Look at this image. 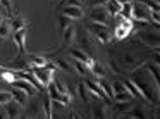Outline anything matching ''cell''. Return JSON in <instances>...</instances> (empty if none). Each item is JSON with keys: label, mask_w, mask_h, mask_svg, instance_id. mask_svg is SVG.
Returning <instances> with one entry per match:
<instances>
[{"label": "cell", "mask_w": 160, "mask_h": 119, "mask_svg": "<svg viewBox=\"0 0 160 119\" xmlns=\"http://www.w3.org/2000/svg\"><path fill=\"white\" fill-rule=\"evenodd\" d=\"M129 80L136 85V88L141 91V95L145 97L146 102L155 104V105L158 104V100H160V98H158L160 97L158 78H157L155 74H153L152 71L145 66V64L139 66L138 69L131 71V73H129Z\"/></svg>", "instance_id": "6da1fadb"}, {"label": "cell", "mask_w": 160, "mask_h": 119, "mask_svg": "<svg viewBox=\"0 0 160 119\" xmlns=\"http://www.w3.org/2000/svg\"><path fill=\"white\" fill-rule=\"evenodd\" d=\"M55 69H57V67L53 66V64H47V66H43V67H33V74H35L36 80H38L40 83L47 88L53 81Z\"/></svg>", "instance_id": "7a4b0ae2"}, {"label": "cell", "mask_w": 160, "mask_h": 119, "mask_svg": "<svg viewBox=\"0 0 160 119\" xmlns=\"http://www.w3.org/2000/svg\"><path fill=\"white\" fill-rule=\"evenodd\" d=\"M136 42H141L143 45L150 47V49L158 50V29H143V31L136 33Z\"/></svg>", "instance_id": "3957f363"}, {"label": "cell", "mask_w": 160, "mask_h": 119, "mask_svg": "<svg viewBox=\"0 0 160 119\" xmlns=\"http://www.w3.org/2000/svg\"><path fill=\"white\" fill-rule=\"evenodd\" d=\"M115 60H117V59H115ZM119 60H121V62H117V64L121 66V69L124 71V74L126 73H131V71L138 69L139 66L145 64V59H143V57H136V55H132V54H122Z\"/></svg>", "instance_id": "277c9868"}, {"label": "cell", "mask_w": 160, "mask_h": 119, "mask_svg": "<svg viewBox=\"0 0 160 119\" xmlns=\"http://www.w3.org/2000/svg\"><path fill=\"white\" fill-rule=\"evenodd\" d=\"M88 31L95 36L100 43H108L110 42V29H108V24H102V23H93L91 21L88 24Z\"/></svg>", "instance_id": "5b68a950"}, {"label": "cell", "mask_w": 160, "mask_h": 119, "mask_svg": "<svg viewBox=\"0 0 160 119\" xmlns=\"http://www.w3.org/2000/svg\"><path fill=\"white\" fill-rule=\"evenodd\" d=\"M132 29H134V26H132L131 19L121 18L117 21V24H115V28H114V38L115 40H124L126 36H129L132 33Z\"/></svg>", "instance_id": "8992f818"}, {"label": "cell", "mask_w": 160, "mask_h": 119, "mask_svg": "<svg viewBox=\"0 0 160 119\" xmlns=\"http://www.w3.org/2000/svg\"><path fill=\"white\" fill-rule=\"evenodd\" d=\"M88 18L93 23H102V24H108L110 23V14L107 12L105 5H95V7H91L90 12H88Z\"/></svg>", "instance_id": "52a82bcc"}, {"label": "cell", "mask_w": 160, "mask_h": 119, "mask_svg": "<svg viewBox=\"0 0 160 119\" xmlns=\"http://www.w3.org/2000/svg\"><path fill=\"white\" fill-rule=\"evenodd\" d=\"M132 19H136V21H145L150 24V21H152V11L148 7H145L141 2L139 4H132Z\"/></svg>", "instance_id": "ba28073f"}, {"label": "cell", "mask_w": 160, "mask_h": 119, "mask_svg": "<svg viewBox=\"0 0 160 119\" xmlns=\"http://www.w3.org/2000/svg\"><path fill=\"white\" fill-rule=\"evenodd\" d=\"M43 116H45V112H43V100L33 98V100H29L28 112H24L22 117H43Z\"/></svg>", "instance_id": "9c48e42d"}, {"label": "cell", "mask_w": 160, "mask_h": 119, "mask_svg": "<svg viewBox=\"0 0 160 119\" xmlns=\"http://www.w3.org/2000/svg\"><path fill=\"white\" fill-rule=\"evenodd\" d=\"M12 86H16V88H21L22 91H24L28 97H35L36 93H38V88L35 86V85L31 83V81H28V80H22V78H16L14 81H12Z\"/></svg>", "instance_id": "30bf717a"}, {"label": "cell", "mask_w": 160, "mask_h": 119, "mask_svg": "<svg viewBox=\"0 0 160 119\" xmlns=\"http://www.w3.org/2000/svg\"><path fill=\"white\" fill-rule=\"evenodd\" d=\"M4 107H5V111H7L9 119H19V117L24 116V112H22V105L19 104V102H16L14 98H12L11 102H7Z\"/></svg>", "instance_id": "8fae6325"}, {"label": "cell", "mask_w": 160, "mask_h": 119, "mask_svg": "<svg viewBox=\"0 0 160 119\" xmlns=\"http://www.w3.org/2000/svg\"><path fill=\"white\" fill-rule=\"evenodd\" d=\"M84 85L88 86V90H90L91 93H95L98 98H102V100L105 102V105H110V104H112V100L107 97V95H105V91L102 90V86H100V85H97L95 81H91V80H84Z\"/></svg>", "instance_id": "7c38bea8"}, {"label": "cell", "mask_w": 160, "mask_h": 119, "mask_svg": "<svg viewBox=\"0 0 160 119\" xmlns=\"http://www.w3.org/2000/svg\"><path fill=\"white\" fill-rule=\"evenodd\" d=\"M26 35H28V28L18 29V31H14V35H12V38H14V42H16V45H18L21 55L26 52Z\"/></svg>", "instance_id": "4fadbf2b"}, {"label": "cell", "mask_w": 160, "mask_h": 119, "mask_svg": "<svg viewBox=\"0 0 160 119\" xmlns=\"http://www.w3.org/2000/svg\"><path fill=\"white\" fill-rule=\"evenodd\" d=\"M62 14L67 16L69 19H81L84 12H83V7H79V5H66L62 9Z\"/></svg>", "instance_id": "5bb4252c"}, {"label": "cell", "mask_w": 160, "mask_h": 119, "mask_svg": "<svg viewBox=\"0 0 160 119\" xmlns=\"http://www.w3.org/2000/svg\"><path fill=\"white\" fill-rule=\"evenodd\" d=\"M69 55L72 57V59H76V60L84 62L86 66H91V64H93V59L88 55V52H83L81 49H71V50H69Z\"/></svg>", "instance_id": "9a60e30c"}, {"label": "cell", "mask_w": 160, "mask_h": 119, "mask_svg": "<svg viewBox=\"0 0 160 119\" xmlns=\"http://www.w3.org/2000/svg\"><path fill=\"white\" fill-rule=\"evenodd\" d=\"M74 36H76V28L72 24H69L66 29L62 31V42H64V47H69L71 43L74 42Z\"/></svg>", "instance_id": "2e32d148"}, {"label": "cell", "mask_w": 160, "mask_h": 119, "mask_svg": "<svg viewBox=\"0 0 160 119\" xmlns=\"http://www.w3.org/2000/svg\"><path fill=\"white\" fill-rule=\"evenodd\" d=\"M105 9H107L108 14L119 16V12H121V9H122V4H119L117 0H107V2H105Z\"/></svg>", "instance_id": "e0dca14e"}, {"label": "cell", "mask_w": 160, "mask_h": 119, "mask_svg": "<svg viewBox=\"0 0 160 119\" xmlns=\"http://www.w3.org/2000/svg\"><path fill=\"white\" fill-rule=\"evenodd\" d=\"M90 69H91V73H93L97 78H105V76H107V69H105V66L102 62L93 60V64L90 66Z\"/></svg>", "instance_id": "ac0fdd59"}, {"label": "cell", "mask_w": 160, "mask_h": 119, "mask_svg": "<svg viewBox=\"0 0 160 119\" xmlns=\"http://www.w3.org/2000/svg\"><path fill=\"white\" fill-rule=\"evenodd\" d=\"M11 93H12V98H14L16 102H19L22 107L28 104V100H26V97H28V95H26L24 91L21 90V88H16V86H14V90H11Z\"/></svg>", "instance_id": "d6986e66"}, {"label": "cell", "mask_w": 160, "mask_h": 119, "mask_svg": "<svg viewBox=\"0 0 160 119\" xmlns=\"http://www.w3.org/2000/svg\"><path fill=\"white\" fill-rule=\"evenodd\" d=\"M28 62L31 66V69L33 67H43V66H47V57L45 55H31Z\"/></svg>", "instance_id": "ffe728a7"}, {"label": "cell", "mask_w": 160, "mask_h": 119, "mask_svg": "<svg viewBox=\"0 0 160 119\" xmlns=\"http://www.w3.org/2000/svg\"><path fill=\"white\" fill-rule=\"evenodd\" d=\"M107 112H105V107L100 104H93L91 105V117H107Z\"/></svg>", "instance_id": "44dd1931"}, {"label": "cell", "mask_w": 160, "mask_h": 119, "mask_svg": "<svg viewBox=\"0 0 160 119\" xmlns=\"http://www.w3.org/2000/svg\"><path fill=\"white\" fill-rule=\"evenodd\" d=\"M114 98L115 102H128V100H132V93L129 90H126V91H117V93H114Z\"/></svg>", "instance_id": "7402d4cb"}, {"label": "cell", "mask_w": 160, "mask_h": 119, "mask_svg": "<svg viewBox=\"0 0 160 119\" xmlns=\"http://www.w3.org/2000/svg\"><path fill=\"white\" fill-rule=\"evenodd\" d=\"M119 16L124 19H132V2H128V4H122V9L119 12Z\"/></svg>", "instance_id": "603a6c76"}, {"label": "cell", "mask_w": 160, "mask_h": 119, "mask_svg": "<svg viewBox=\"0 0 160 119\" xmlns=\"http://www.w3.org/2000/svg\"><path fill=\"white\" fill-rule=\"evenodd\" d=\"M98 85L102 86V90L105 91V95H107L108 98L114 97V90H112V85H108V81L105 80V78H98Z\"/></svg>", "instance_id": "cb8c5ba5"}, {"label": "cell", "mask_w": 160, "mask_h": 119, "mask_svg": "<svg viewBox=\"0 0 160 119\" xmlns=\"http://www.w3.org/2000/svg\"><path fill=\"white\" fill-rule=\"evenodd\" d=\"M78 91H79V98H81V100L88 104V102H90V91H88V86L84 85V81L78 85Z\"/></svg>", "instance_id": "d4e9b609"}, {"label": "cell", "mask_w": 160, "mask_h": 119, "mask_svg": "<svg viewBox=\"0 0 160 119\" xmlns=\"http://www.w3.org/2000/svg\"><path fill=\"white\" fill-rule=\"evenodd\" d=\"M43 111H45V117H47V119L53 117V112H52V98H50L48 95L43 98Z\"/></svg>", "instance_id": "484cf974"}, {"label": "cell", "mask_w": 160, "mask_h": 119, "mask_svg": "<svg viewBox=\"0 0 160 119\" xmlns=\"http://www.w3.org/2000/svg\"><path fill=\"white\" fill-rule=\"evenodd\" d=\"M26 28V21L22 18H11V29H14V31H18V29H22Z\"/></svg>", "instance_id": "4316f807"}, {"label": "cell", "mask_w": 160, "mask_h": 119, "mask_svg": "<svg viewBox=\"0 0 160 119\" xmlns=\"http://www.w3.org/2000/svg\"><path fill=\"white\" fill-rule=\"evenodd\" d=\"M74 66H76L78 73H79V74H83V76H88V74L91 73L90 66H86V64H84V62H81V60H76V59H74Z\"/></svg>", "instance_id": "83f0119b"}, {"label": "cell", "mask_w": 160, "mask_h": 119, "mask_svg": "<svg viewBox=\"0 0 160 119\" xmlns=\"http://www.w3.org/2000/svg\"><path fill=\"white\" fill-rule=\"evenodd\" d=\"M131 107H132V100H128V102H115V109L119 111V114H124V112H128Z\"/></svg>", "instance_id": "f1b7e54d"}, {"label": "cell", "mask_w": 160, "mask_h": 119, "mask_svg": "<svg viewBox=\"0 0 160 119\" xmlns=\"http://www.w3.org/2000/svg\"><path fill=\"white\" fill-rule=\"evenodd\" d=\"M0 78H2V80H4L5 83L11 85L12 81L16 80V73H14L12 69H9V71H2V73H0Z\"/></svg>", "instance_id": "f546056e"}, {"label": "cell", "mask_w": 160, "mask_h": 119, "mask_svg": "<svg viewBox=\"0 0 160 119\" xmlns=\"http://www.w3.org/2000/svg\"><path fill=\"white\" fill-rule=\"evenodd\" d=\"M145 7H148L152 12H158V0H139Z\"/></svg>", "instance_id": "4dcf8cb0"}, {"label": "cell", "mask_w": 160, "mask_h": 119, "mask_svg": "<svg viewBox=\"0 0 160 119\" xmlns=\"http://www.w3.org/2000/svg\"><path fill=\"white\" fill-rule=\"evenodd\" d=\"M12 100V93L9 90H0V105L4 107L7 102H11Z\"/></svg>", "instance_id": "1f68e13d"}, {"label": "cell", "mask_w": 160, "mask_h": 119, "mask_svg": "<svg viewBox=\"0 0 160 119\" xmlns=\"http://www.w3.org/2000/svg\"><path fill=\"white\" fill-rule=\"evenodd\" d=\"M9 33H11V23H0V38H7Z\"/></svg>", "instance_id": "d6a6232c"}, {"label": "cell", "mask_w": 160, "mask_h": 119, "mask_svg": "<svg viewBox=\"0 0 160 119\" xmlns=\"http://www.w3.org/2000/svg\"><path fill=\"white\" fill-rule=\"evenodd\" d=\"M71 21H72V19H69L67 16H64V14H60V16H59V26H60L59 29H60V33H62L64 29H66L67 26L71 24Z\"/></svg>", "instance_id": "836d02e7"}, {"label": "cell", "mask_w": 160, "mask_h": 119, "mask_svg": "<svg viewBox=\"0 0 160 119\" xmlns=\"http://www.w3.org/2000/svg\"><path fill=\"white\" fill-rule=\"evenodd\" d=\"M53 66H55L57 69H62V71H71V64L64 59H57L55 62H53Z\"/></svg>", "instance_id": "e575fe53"}, {"label": "cell", "mask_w": 160, "mask_h": 119, "mask_svg": "<svg viewBox=\"0 0 160 119\" xmlns=\"http://www.w3.org/2000/svg\"><path fill=\"white\" fill-rule=\"evenodd\" d=\"M53 85H55V88L60 91V93H67V95H72V93H69V90H67L66 86H64V83L59 80V78H53Z\"/></svg>", "instance_id": "d590c367"}, {"label": "cell", "mask_w": 160, "mask_h": 119, "mask_svg": "<svg viewBox=\"0 0 160 119\" xmlns=\"http://www.w3.org/2000/svg\"><path fill=\"white\" fill-rule=\"evenodd\" d=\"M2 2V5L5 7V11H7V16L9 18H14V12H12V4H11V0H0Z\"/></svg>", "instance_id": "8d00e7d4"}, {"label": "cell", "mask_w": 160, "mask_h": 119, "mask_svg": "<svg viewBox=\"0 0 160 119\" xmlns=\"http://www.w3.org/2000/svg\"><path fill=\"white\" fill-rule=\"evenodd\" d=\"M88 2H90L91 7H95V5H105V2H107V0H88Z\"/></svg>", "instance_id": "74e56055"}, {"label": "cell", "mask_w": 160, "mask_h": 119, "mask_svg": "<svg viewBox=\"0 0 160 119\" xmlns=\"http://www.w3.org/2000/svg\"><path fill=\"white\" fill-rule=\"evenodd\" d=\"M67 2H69V5H79V7H81V2H79V0H67Z\"/></svg>", "instance_id": "f35d334b"}, {"label": "cell", "mask_w": 160, "mask_h": 119, "mask_svg": "<svg viewBox=\"0 0 160 119\" xmlns=\"http://www.w3.org/2000/svg\"><path fill=\"white\" fill-rule=\"evenodd\" d=\"M119 4H128V2H132V0H117Z\"/></svg>", "instance_id": "ab89813d"}, {"label": "cell", "mask_w": 160, "mask_h": 119, "mask_svg": "<svg viewBox=\"0 0 160 119\" xmlns=\"http://www.w3.org/2000/svg\"><path fill=\"white\" fill-rule=\"evenodd\" d=\"M4 21H5V19H4V18H2V16H0V23H4Z\"/></svg>", "instance_id": "60d3db41"}, {"label": "cell", "mask_w": 160, "mask_h": 119, "mask_svg": "<svg viewBox=\"0 0 160 119\" xmlns=\"http://www.w3.org/2000/svg\"><path fill=\"white\" fill-rule=\"evenodd\" d=\"M0 69H2V67H0Z\"/></svg>", "instance_id": "b9f144b4"}]
</instances>
